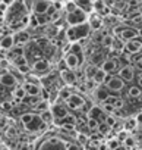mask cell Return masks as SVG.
<instances>
[{"label": "cell", "mask_w": 142, "mask_h": 150, "mask_svg": "<svg viewBox=\"0 0 142 150\" xmlns=\"http://www.w3.org/2000/svg\"><path fill=\"white\" fill-rule=\"evenodd\" d=\"M91 31L92 30H91V27L87 21V22H82V24H78V25H70L66 31V37H67L69 41L75 43V41H81V40L87 38Z\"/></svg>", "instance_id": "6da1fadb"}, {"label": "cell", "mask_w": 142, "mask_h": 150, "mask_svg": "<svg viewBox=\"0 0 142 150\" xmlns=\"http://www.w3.org/2000/svg\"><path fill=\"white\" fill-rule=\"evenodd\" d=\"M35 150H67V143L63 141V138L56 137V135H50L43 138Z\"/></svg>", "instance_id": "7a4b0ae2"}, {"label": "cell", "mask_w": 142, "mask_h": 150, "mask_svg": "<svg viewBox=\"0 0 142 150\" xmlns=\"http://www.w3.org/2000/svg\"><path fill=\"white\" fill-rule=\"evenodd\" d=\"M104 84L107 86V88H108L111 93H116V94H117L119 91H122V90L125 88V86H126V83L119 77V75H116V74H108Z\"/></svg>", "instance_id": "3957f363"}, {"label": "cell", "mask_w": 142, "mask_h": 150, "mask_svg": "<svg viewBox=\"0 0 142 150\" xmlns=\"http://www.w3.org/2000/svg\"><path fill=\"white\" fill-rule=\"evenodd\" d=\"M88 21V13L84 12L82 9L76 8L75 11L69 12L66 15V22L69 25H78V24H82V22H87Z\"/></svg>", "instance_id": "277c9868"}, {"label": "cell", "mask_w": 142, "mask_h": 150, "mask_svg": "<svg viewBox=\"0 0 142 150\" xmlns=\"http://www.w3.org/2000/svg\"><path fill=\"white\" fill-rule=\"evenodd\" d=\"M50 62L47 59H37L32 65H31V72H34L38 77H44V75L50 74Z\"/></svg>", "instance_id": "5b68a950"}, {"label": "cell", "mask_w": 142, "mask_h": 150, "mask_svg": "<svg viewBox=\"0 0 142 150\" xmlns=\"http://www.w3.org/2000/svg\"><path fill=\"white\" fill-rule=\"evenodd\" d=\"M135 65H122L117 71V75L125 81V83H132L135 80Z\"/></svg>", "instance_id": "8992f818"}, {"label": "cell", "mask_w": 142, "mask_h": 150, "mask_svg": "<svg viewBox=\"0 0 142 150\" xmlns=\"http://www.w3.org/2000/svg\"><path fill=\"white\" fill-rule=\"evenodd\" d=\"M64 105H66L67 109H70V110H81L82 106L85 105V99H84L81 94L73 93L72 96H70V97L64 102Z\"/></svg>", "instance_id": "52a82bcc"}, {"label": "cell", "mask_w": 142, "mask_h": 150, "mask_svg": "<svg viewBox=\"0 0 142 150\" xmlns=\"http://www.w3.org/2000/svg\"><path fill=\"white\" fill-rule=\"evenodd\" d=\"M60 78L62 81L66 84V86H75L78 84V77H76V72L75 69H64V71H60Z\"/></svg>", "instance_id": "ba28073f"}, {"label": "cell", "mask_w": 142, "mask_h": 150, "mask_svg": "<svg viewBox=\"0 0 142 150\" xmlns=\"http://www.w3.org/2000/svg\"><path fill=\"white\" fill-rule=\"evenodd\" d=\"M29 132H38V131H41L43 128H45V124L43 122V119H41V116L40 115H34V118L27 124V125H24Z\"/></svg>", "instance_id": "9c48e42d"}, {"label": "cell", "mask_w": 142, "mask_h": 150, "mask_svg": "<svg viewBox=\"0 0 142 150\" xmlns=\"http://www.w3.org/2000/svg\"><path fill=\"white\" fill-rule=\"evenodd\" d=\"M64 62H66V65H67V68L69 69H78L84 62L75 54V53H72V52H66V54H64Z\"/></svg>", "instance_id": "30bf717a"}, {"label": "cell", "mask_w": 142, "mask_h": 150, "mask_svg": "<svg viewBox=\"0 0 142 150\" xmlns=\"http://www.w3.org/2000/svg\"><path fill=\"white\" fill-rule=\"evenodd\" d=\"M0 84H2L5 88H13V87H16L18 81L9 71H6L3 74H0Z\"/></svg>", "instance_id": "8fae6325"}, {"label": "cell", "mask_w": 142, "mask_h": 150, "mask_svg": "<svg viewBox=\"0 0 142 150\" xmlns=\"http://www.w3.org/2000/svg\"><path fill=\"white\" fill-rule=\"evenodd\" d=\"M51 3L53 2H50V0H35L34 6H32V13H35V15L47 13V11L51 6Z\"/></svg>", "instance_id": "7c38bea8"}, {"label": "cell", "mask_w": 142, "mask_h": 150, "mask_svg": "<svg viewBox=\"0 0 142 150\" xmlns=\"http://www.w3.org/2000/svg\"><path fill=\"white\" fill-rule=\"evenodd\" d=\"M94 93V97H95V100L97 102H100V103H103L110 94H111V91L107 88V86L106 84H98L97 86V88L92 91Z\"/></svg>", "instance_id": "4fadbf2b"}, {"label": "cell", "mask_w": 142, "mask_h": 150, "mask_svg": "<svg viewBox=\"0 0 142 150\" xmlns=\"http://www.w3.org/2000/svg\"><path fill=\"white\" fill-rule=\"evenodd\" d=\"M50 110H51L54 119H62L63 116H66V115L69 113L67 106L63 105V103H54V105H51V106H50Z\"/></svg>", "instance_id": "5bb4252c"}, {"label": "cell", "mask_w": 142, "mask_h": 150, "mask_svg": "<svg viewBox=\"0 0 142 150\" xmlns=\"http://www.w3.org/2000/svg\"><path fill=\"white\" fill-rule=\"evenodd\" d=\"M142 50V43L139 38H133L125 43V53L133 54V53H139Z\"/></svg>", "instance_id": "9a60e30c"}, {"label": "cell", "mask_w": 142, "mask_h": 150, "mask_svg": "<svg viewBox=\"0 0 142 150\" xmlns=\"http://www.w3.org/2000/svg\"><path fill=\"white\" fill-rule=\"evenodd\" d=\"M100 68L104 69L107 74H116L120 66H119V60H117V59H106V60L101 63Z\"/></svg>", "instance_id": "2e32d148"}, {"label": "cell", "mask_w": 142, "mask_h": 150, "mask_svg": "<svg viewBox=\"0 0 142 150\" xmlns=\"http://www.w3.org/2000/svg\"><path fill=\"white\" fill-rule=\"evenodd\" d=\"M107 113L104 112V109L101 106H91V109L88 110V118H94L98 122H103L106 119Z\"/></svg>", "instance_id": "e0dca14e"}, {"label": "cell", "mask_w": 142, "mask_h": 150, "mask_svg": "<svg viewBox=\"0 0 142 150\" xmlns=\"http://www.w3.org/2000/svg\"><path fill=\"white\" fill-rule=\"evenodd\" d=\"M22 54H25V44H15L13 47H10L8 50V59L9 60H13L15 57L22 56Z\"/></svg>", "instance_id": "ac0fdd59"}, {"label": "cell", "mask_w": 142, "mask_h": 150, "mask_svg": "<svg viewBox=\"0 0 142 150\" xmlns=\"http://www.w3.org/2000/svg\"><path fill=\"white\" fill-rule=\"evenodd\" d=\"M88 24H90L92 31H98L103 27V19H101V16L98 13H92V15L88 16Z\"/></svg>", "instance_id": "d6986e66"}, {"label": "cell", "mask_w": 142, "mask_h": 150, "mask_svg": "<svg viewBox=\"0 0 142 150\" xmlns=\"http://www.w3.org/2000/svg\"><path fill=\"white\" fill-rule=\"evenodd\" d=\"M22 87L25 88L27 96H40V93H41V88H40V86H38V84H32V83L25 81Z\"/></svg>", "instance_id": "ffe728a7"}, {"label": "cell", "mask_w": 142, "mask_h": 150, "mask_svg": "<svg viewBox=\"0 0 142 150\" xmlns=\"http://www.w3.org/2000/svg\"><path fill=\"white\" fill-rule=\"evenodd\" d=\"M75 3L79 9H82L87 13H91L94 11V0H75Z\"/></svg>", "instance_id": "44dd1931"}, {"label": "cell", "mask_w": 142, "mask_h": 150, "mask_svg": "<svg viewBox=\"0 0 142 150\" xmlns=\"http://www.w3.org/2000/svg\"><path fill=\"white\" fill-rule=\"evenodd\" d=\"M73 94V90H72V86H64V87H62L60 90H59V93H57V97H59V100L60 102H66L70 96Z\"/></svg>", "instance_id": "7402d4cb"}, {"label": "cell", "mask_w": 142, "mask_h": 150, "mask_svg": "<svg viewBox=\"0 0 142 150\" xmlns=\"http://www.w3.org/2000/svg\"><path fill=\"white\" fill-rule=\"evenodd\" d=\"M13 38H15V44H27L29 41V34L24 30H19L16 31V34H13Z\"/></svg>", "instance_id": "603a6c76"}, {"label": "cell", "mask_w": 142, "mask_h": 150, "mask_svg": "<svg viewBox=\"0 0 142 150\" xmlns=\"http://www.w3.org/2000/svg\"><path fill=\"white\" fill-rule=\"evenodd\" d=\"M12 96H13L16 103H22V100L27 97V91H25V88L22 86H16L13 88V91H12Z\"/></svg>", "instance_id": "cb8c5ba5"}, {"label": "cell", "mask_w": 142, "mask_h": 150, "mask_svg": "<svg viewBox=\"0 0 142 150\" xmlns=\"http://www.w3.org/2000/svg\"><path fill=\"white\" fill-rule=\"evenodd\" d=\"M13 46H15L13 34H8V35H5L2 40H0V47H2V49L9 50V49H10V47H13Z\"/></svg>", "instance_id": "d4e9b609"}, {"label": "cell", "mask_w": 142, "mask_h": 150, "mask_svg": "<svg viewBox=\"0 0 142 150\" xmlns=\"http://www.w3.org/2000/svg\"><path fill=\"white\" fill-rule=\"evenodd\" d=\"M107 75H108V74H107L104 69L97 68V71H95V74H94L92 80H94L97 84H104V83H106V78H107Z\"/></svg>", "instance_id": "484cf974"}, {"label": "cell", "mask_w": 142, "mask_h": 150, "mask_svg": "<svg viewBox=\"0 0 142 150\" xmlns=\"http://www.w3.org/2000/svg\"><path fill=\"white\" fill-rule=\"evenodd\" d=\"M69 52H72V53H75L82 62H84V49H82V46L78 43V41H75V43H72L70 44V47H69Z\"/></svg>", "instance_id": "4316f807"}, {"label": "cell", "mask_w": 142, "mask_h": 150, "mask_svg": "<svg viewBox=\"0 0 142 150\" xmlns=\"http://www.w3.org/2000/svg\"><path fill=\"white\" fill-rule=\"evenodd\" d=\"M141 94H142V88L139 86H136V84H133V86H130L127 88V96L130 99H139Z\"/></svg>", "instance_id": "83f0119b"}, {"label": "cell", "mask_w": 142, "mask_h": 150, "mask_svg": "<svg viewBox=\"0 0 142 150\" xmlns=\"http://www.w3.org/2000/svg\"><path fill=\"white\" fill-rule=\"evenodd\" d=\"M40 116H41V119H43V122H44L45 125H50V124H53V122H54V116H53V113H51V110H50V109H47V110L41 112V113H40Z\"/></svg>", "instance_id": "f1b7e54d"}, {"label": "cell", "mask_w": 142, "mask_h": 150, "mask_svg": "<svg viewBox=\"0 0 142 150\" xmlns=\"http://www.w3.org/2000/svg\"><path fill=\"white\" fill-rule=\"evenodd\" d=\"M113 41H114V37H113L111 34H106V35H103V38H101V46L106 47V49H111Z\"/></svg>", "instance_id": "f546056e"}, {"label": "cell", "mask_w": 142, "mask_h": 150, "mask_svg": "<svg viewBox=\"0 0 142 150\" xmlns=\"http://www.w3.org/2000/svg\"><path fill=\"white\" fill-rule=\"evenodd\" d=\"M34 109H35L37 112H40V113H41V112H44V110H47V109H50L48 100H43V99H41V100H40V102H38L35 106H34Z\"/></svg>", "instance_id": "4dcf8cb0"}, {"label": "cell", "mask_w": 142, "mask_h": 150, "mask_svg": "<svg viewBox=\"0 0 142 150\" xmlns=\"http://www.w3.org/2000/svg\"><path fill=\"white\" fill-rule=\"evenodd\" d=\"M136 127H138V122H136L135 118H129V119L125 122V129H126V131H132V129H135Z\"/></svg>", "instance_id": "1f68e13d"}, {"label": "cell", "mask_w": 142, "mask_h": 150, "mask_svg": "<svg viewBox=\"0 0 142 150\" xmlns=\"http://www.w3.org/2000/svg\"><path fill=\"white\" fill-rule=\"evenodd\" d=\"M98 121L97 119H94V118H87V128H90L91 131H97V128H98Z\"/></svg>", "instance_id": "d6a6232c"}, {"label": "cell", "mask_w": 142, "mask_h": 150, "mask_svg": "<svg viewBox=\"0 0 142 150\" xmlns=\"http://www.w3.org/2000/svg\"><path fill=\"white\" fill-rule=\"evenodd\" d=\"M104 122L110 127V128H113V127H116V124H117V121H116V116L113 115V113H108L107 116H106V119H104Z\"/></svg>", "instance_id": "836d02e7"}, {"label": "cell", "mask_w": 142, "mask_h": 150, "mask_svg": "<svg viewBox=\"0 0 142 150\" xmlns=\"http://www.w3.org/2000/svg\"><path fill=\"white\" fill-rule=\"evenodd\" d=\"M76 141L79 144H82V146H87V143L90 141V137L87 134H84V132H79V134H76Z\"/></svg>", "instance_id": "e575fe53"}, {"label": "cell", "mask_w": 142, "mask_h": 150, "mask_svg": "<svg viewBox=\"0 0 142 150\" xmlns=\"http://www.w3.org/2000/svg\"><path fill=\"white\" fill-rule=\"evenodd\" d=\"M34 115H35V113H32V112H25V113H22V115H21V122H22L24 125H27V124L34 118Z\"/></svg>", "instance_id": "d590c367"}, {"label": "cell", "mask_w": 142, "mask_h": 150, "mask_svg": "<svg viewBox=\"0 0 142 150\" xmlns=\"http://www.w3.org/2000/svg\"><path fill=\"white\" fill-rule=\"evenodd\" d=\"M110 129H111V128H110L104 121H103V122H100V124H98V128H97V131H98L100 134H103V135H104V134H107Z\"/></svg>", "instance_id": "8d00e7d4"}, {"label": "cell", "mask_w": 142, "mask_h": 150, "mask_svg": "<svg viewBox=\"0 0 142 150\" xmlns=\"http://www.w3.org/2000/svg\"><path fill=\"white\" fill-rule=\"evenodd\" d=\"M120 144H122V143L117 140V137H116V138H111V140H108V141H107V147H108L110 150H116Z\"/></svg>", "instance_id": "74e56055"}, {"label": "cell", "mask_w": 142, "mask_h": 150, "mask_svg": "<svg viewBox=\"0 0 142 150\" xmlns=\"http://www.w3.org/2000/svg\"><path fill=\"white\" fill-rule=\"evenodd\" d=\"M97 71V66L95 65H90L87 69H85V75H87V78H92L94 77V74Z\"/></svg>", "instance_id": "f35d334b"}, {"label": "cell", "mask_w": 142, "mask_h": 150, "mask_svg": "<svg viewBox=\"0 0 142 150\" xmlns=\"http://www.w3.org/2000/svg\"><path fill=\"white\" fill-rule=\"evenodd\" d=\"M135 143H136V141H135V138H133L132 135H127V137L125 138V141H123V144H125L127 149H132V147L135 146Z\"/></svg>", "instance_id": "ab89813d"}, {"label": "cell", "mask_w": 142, "mask_h": 150, "mask_svg": "<svg viewBox=\"0 0 142 150\" xmlns=\"http://www.w3.org/2000/svg\"><path fill=\"white\" fill-rule=\"evenodd\" d=\"M18 71H19L21 74L27 75V74L31 72V65H29V63H27V65H21V66H18Z\"/></svg>", "instance_id": "60d3db41"}, {"label": "cell", "mask_w": 142, "mask_h": 150, "mask_svg": "<svg viewBox=\"0 0 142 150\" xmlns=\"http://www.w3.org/2000/svg\"><path fill=\"white\" fill-rule=\"evenodd\" d=\"M67 150H84V146L79 143H67Z\"/></svg>", "instance_id": "b9f144b4"}, {"label": "cell", "mask_w": 142, "mask_h": 150, "mask_svg": "<svg viewBox=\"0 0 142 150\" xmlns=\"http://www.w3.org/2000/svg\"><path fill=\"white\" fill-rule=\"evenodd\" d=\"M64 8H66V13H69V12L75 11L78 6H76V3H75V0H72V2H67V3L64 5Z\"/></svg>", "instance_id": "7bdbcfd3"}, {"label": "cell", "mask_w": 142, "mask_h": 150, "mask_svg": "<svg viewBox=\"0 0 142 150\" xmlns=\"http://www.w3.org/2000/svg\"><path fill=\"white\" fill-rule=\"evenodd\" d=\"M22 2H24L27 11H28V12H32V6H34V2H35V0H22Z\"/></svg>", "instance_id": "ee69618b"}, {"label": "cell", "mask_w": 142, "mask_h": 150, "mask_svg": "<svg viewBox=\"0 0 142 150\" xmlns=\"http://www.w3.org/2000/svg\"><path fill=\"white\" fill-rule=\"evenodd\" d=\"M126 137H127V131L125 129V131H120V132H119V135H117V140H119L120 143H123Z\"/></svg>", "instance_id": "f6af8a7d"}, {"label": "cell", "mask_w": 142, "mask_h": 150, "mask_svg": "<svg viewBox=\"0 0 142 150\" xmlns=\"http://www.w3.org/2000/svg\"><path fill=\"white\" fill-rule=\"evenodd\" d=\"M8 57V50L0 47V59H6Z\"/></svg>", "instance_id": "bcb514c9"}, {"label": "cell", "mask_w": 142, "mask_h": 150, "mask_svg": "<svg viewBox=\"0 0 142 150\" xmlns=\"http://www.w3.org/2000/svg\"><path fill=\"white\" fill-rule=\"evenodd\" d=\"M135 119H136V122H138V125H142V112H139L136 116H135Z\"/></svg>", "instance_id": "7dc6e473"}, {"label": "cell", "mask_w": 142, "mask_h": 150, "mask_svg": "<svg viewBox=\"0 0 142 150\" xmlns=\"http://www.w3.org/2000/svg\"><path fill=\"white\" fill-rule=\"evenodd\" d=\"M135 78H141V80H142V69H141V68L135 72Z\"/></svg>", "instance_id": "c3c4849f"}, {"label": "cell", "mask_w": 142, "mask_h": 150, "mask_svg": "<svg viewBox=\"0 0 142 150\" xmlns=\"http://www.w3.org/2000/svg\"><path fill=\"white\" fill-rule=\"evenodd\" d=\"M0 2H2V3H5L6 6H9V5H12V3L15 2V0H0Z\"/></svg>", "instance_id": "681fc988"}, {"label": "cell", "mask_w": 142, "mask_h": 150, "mask_svg": "<svg viewBox=\"0 0 142 150\" xmlns=\"http://www.w3.org/2000/svg\"><path fill=\"white\" fill-rule=\"evenodd\" d=\"M116 150H129V149H127V147H126L125 144H120V146H119V147H117Z\"/></svg>", "instance_id": "f907efd6"}, {"label": "cell", "mask_w": 142, "mask_h": 150, "mask_svg": "<svg viewBox=\"0 0 142 150\" xmlns=\"http://www.w3.org/2000/svg\"><path fill=\"white\" fill-rule=\"evenodd\" d=\"M21 150H29V146H28V144H24V146L21 147Z\"/></svg>", "instance_id": "816d5d0a"}, {"label": "cell", "mask_w": 142, "mask_h": 150, "mask_svg": "<svg viewBox=\"0 0 142 150\" xmlns=\"http://www.w3.org/2000/svg\"><path fill=\"white\" fill-rule=\"evenodd\" d=\"M135 66H138V68H141V69H142V57H141V60H139V62H138Z\"/></svg>", "instance_id": "f5cc1de1"}, {"label": "cell", "mask_w": 142, "mask_h": 150, "mask_svg": "<svg viewBox=\"0 0 142 150\" xmlns=\"http://www.w3.org/2000/svg\"><path fill=\"white\" fill-rule=\"evenodd\" d=\"M107 150H110V149H107Z\"/></svg>", "instance_id": "db71d44e"}]
</instances>
